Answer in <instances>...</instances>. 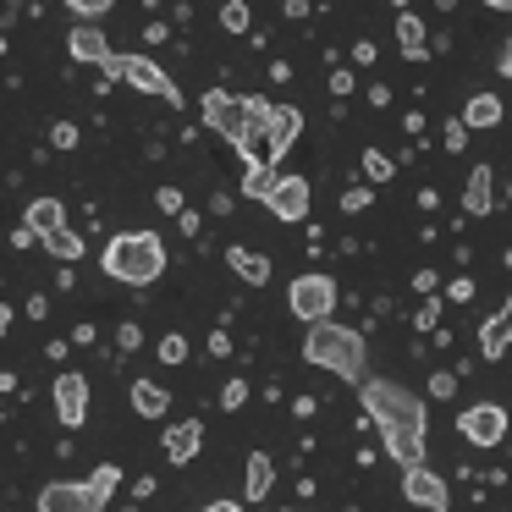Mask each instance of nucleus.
<instances>
[{
    "label": "nucleus",
    "instance_id": "1",
    "mask_svg": "<svg viewBox=\"0 0 512 512\" xmlns=\"http://www.w3.org/2000/svg\"><path fill=\"white\" fill-rule=\"evenodd\" d=\"M358 397H364V419L380 430V446H386L391 463L397 468L424 463V424H430V413H424L419 391H408L402 380L369 375L364 386H358Z\"/></svg>",
    "mask_w": 512,
    "mask_h": 512
},
{
    "label": "nucleus",
    "instance_id": "2",
    "mask_svg": "<svg viewBox=\"0 0 512 512\" xmlns=\"http://www.w3.org/2000/svg\"><path fill=\"white\" fill-rule=\"evenodd\" d=\"M303 358L331 369V375H342V380H353V386L369 380V347L353 325H336V320L309 325V331H303Z\"/></svg>",
    "mask_w": 512,
    "mask_h": 512
},
{
    "label": "nucleus",
    "instance_id": "3",
    "mask_svg": "<svg viewBox=\"0 0 512 512\" xmlns=\"http://www.w3.org/2000/svg\"><path fill=\"white\" fill-rule=\"evenodd\" d=\"M100 270L122 287H149L166 276V243L160 232H116L100 254Z\"/></svg>",
    "mask_w": 512,
    "mask_h": 512
},
{
    "label": "nucleus",
    "instance_id": "4",
    "mask_svg": "<svg viewBox=\"0 0 512 512\" xmlns=\"http://www.w3.org/2000/svg\"><path fill=\"white\" fill-rule=\"evenodd\" d=\"M122 485V468L116 463H100L89 479H50L39 490V512H105Z\"/></svg>",
    "mask_w": 512,
    "mask_h": 512
},
{
    "label": "nucleus",
    "instance_id": "5",
    "mask_svg": "<svg viewBox=\"0 0 512 512\" xmlns=\"http://www.w3.org/2000/svg\"><path fill=\"white\" fill-rule=\"evenodd\" d=\"M336 298H342V292H336V281L320 276V270H309V276H298V281L287 287V309L298 314L303 325L331 320V314H336Z\"/></svg>",
    "mask_w": 512,
    "mask_h": 512
},
{
    "label": "nucleus",
    "instance_id": "6",
    "mask_svg": "<svg viewBox=\"0 0 512 512\" xmlns=\"http://www.w3.org/2000/svg\"><path fill=\"white\" fill-rule=\"evenodd\" d=\"M105 78H122V83H133L138 94H155V100H166V105H182V89L166 78V67L149 61V56H116L111 67H105Z\"/></svg>",
    "mask_w": 512,
    "mask_h": 512
},
{
    "label": "nucleus",
    "instance_id": "7",
    "mask_svg": "<svg viewBox=\"0 0 512 512\" xmlns=\"http://www.w3.org/2000/svg\"><path fill=\"white\" fill-rule=\"evenodd\" d=\"M507 430H512V419H507L501 402H474V408L457 413V435H463L468 446H479V452L501 446V441H507Z\"/></svg>",
    "mask_w": 512,
    "mask_h": 512
},
{
    "label": "nucleus",
    "instance_id": "8",
    "mask_svg": "<svg viewBox=\"0 0 512 512\" xmlns=\"http://www.w3.org/2000/svg\"><path fill=\"white\" fill-rule=\"evenodd\" d=\"M204 127H210L215 138H226V144H243V133H248V100H237V94H226V89H210L204 94Z\"/></svg>",
    "mask_w": 512,
    "mask_h": 512
},
{
    "label": "nucleus",
    "instance_id": "9",
    "mask_svg": "<svg viewBox=\"0 0 512 512\" xmlns=\"http://www.w3.org/2000/svg\"><path fill=\"white\" fill-rule=\"evenodd\" d=\"M402 496H408V507H419V512H446L452 507V490H446V479L435 474L430 463L402 468Z\"/></svg>",
    "mask_w": 512,
    "mask_h": 512
},
{
    "label": "nucleus",
    "instance_id": "10",
    "mask_svg": "<svg viewBox=\"0 0 512 512\" xmlns=\"http://www.w3.org/2000/svg\"><path fill=\"white\" fill-rule=\"evenodd\" d=\"M50 391H56V419H61V430H78V424L89 419V380H83L78 369H61Z\"/></svg>",
    "mask_w": 512,
    "mask_h": 512
},
{
    "label": "nucleus",
    "instance_id": "11",
    "mask_svg": "<svg viewBox=\"0 0 512 512\" xmlns=\"http://www.w3.org/2000/svg\"><path fill=\"white\" fill-rule=\"evenodd\" d=\"M309 199H314L309 177H298V171H287V177H276V188H270L265 210L276 215V221H303V215H309Z\"/></svg>",
    "mask_w": 512,
    "mask_h": 512
},
{
    "label": "nucleus",
    "instance_id": "12",
    "mask_svg": "<svg viewBox=\"0 0 512 512\" xmlns=\"http://www.w3.org/2000/svg\"><path fill=\"white\" fill-rule=\"evenodd\" d=\"M67 50H72V61H89V67H100V72L116 61V50H111V39L100 34V23H78L67 34Z\"/></svg>",
    "mask_w": 512,
    "mask_h": 512
},
{
    "label": "nucleus",
    "instance_id": "13",
    "mask_svg": "<svg viewBox=\"0 0 512 512\" xmlns=\"http://www.w3.org/2000/svg\"><path fill=\"white\" fill-rule=\"evenodd\" d=\"M463 210L468 215H490V210H496V166H474V171H468Z\"/></svg>",
    "mask_w": 512,
    "mask_h": 512
},
{
    "label": "nucleus",
    "instance_id": "14",
    "mask_svg": "<svg viewBox=\"0 0 512 512\" xmlns=\"http://www.w3.org/2000/svg\"><path fill=\"white\" fill-rule=\"evenodd\" d=\"M507 347H512V298L501 303L485 325H479V353H485V358H501Z\"/></svg>",
    "mask_w": 512,
    "mask_h": 512
},
{
    "label": "nucleus",
    "instance_id": "15",
    "mask_svg": "<svg viewBox=\"0 0 512 512\" xmlns=\"http://www.w3.org/2000/svg\"><path fill=\"white\" fill-rule=\"evenodd\" d=\"M397 50H402L408 61L435 56V45H430V34H424V17H419V12H397Z\"/></svg>",
    "mask_w": 512,
    "mask_h": 512
},
{
    "label": "nucleus",
    "instance_id": "16",
    "mask_svg": "<svg viewBox=\"0 0 512 512\" xmlns=\"http://www.w3.org/2000/svg\"><path fill=\"white\" fill-rule=\"evenodd\" d=\"M199 446H204V424L199 419H188V424H171L166 430V457L171 463H193V457H199Z\"/></svg>",
    "mask_w": 512,
    "mask_h": 512
},
{
    "label": "nucleus",
    "instance_id": "17",
    "mask_svg": "<svg viewBox=\"0 0 512 512\" xmlns=\"http://www.w3.org/2000/svg\"><path fill=\"white\" fill-rule=\"evenodd\" d=\"M226 265H232V276L248 281V287H265V281H270V259L254 254V248H243V243L226 248Z\"/></svg>",
    "mask_w": 512,
    "mask_h": 512
},
{
    "label": "nucleus",
    "instance_id": "18",
    "mask_svg": "<svg viewBox=\"0 0 512 512\" xmlns=\"http://www.w3.org/2000/svg\"><path fill=\"white\" fill-rule=\"evenodd\" d=\"M23 221L34 226L39 243H45L50 232H61V226H67V204H61V199H34V204L23 210Z\"/></svg>",
    "mask_w": 512,
    "mask_h": 512
},
{
    "label": "nucleus",
    "instance_id": "19",
    "mask_svg": "<svg viewBox=\"0 0 512 512\" xmlns=\"http://www.w3.org/2000/svg\"><path fill=\"white\" fill-rule=\"evenodd\" d=\"M298 127H303V111H298V105H276V138H270V166H281V155L292 149Z\"/></svg>",
    "mask_w": 512,
    "mask_h": 512
},
{
    "label": "nucleus",
    "instance_id": "20",
    "mask_svg": "<svg viewBox=\"0 0 512 512\" xmlns=\"http://www.w3.org/2000/svg\"><path fill=\"white\" fill-rule=\"evenodd\" d=\"M171 408V391L160 386V380H133V413H144V419H166Z\"/></svg>",
    "mask_w": 512,
    "mask_h": 512
},
{
    "label": "nucleus",
    "instance_id": "21",
    "mask_svg": "<svg viewBox=\"0 0 512 512\" xmlns=\"http://www.w3.org/2000/svg\"><path fill=\"white\" fill-rule=\"evenodd\" d=\"M270 485H276V463H270V452H248V479H243V496L248 501H265Z\"/></svg>",
    "mask_w": 512,
    "mask_h": 512
},
{
    "label": "nucleus",
    "instance_id": "22",
    "mask_svg": "<svg viewBox=\"0 0 512 512\" xmlns=\"http://www.w3.org/2000/svg\"><path fill=\"white\" fill-rule=\"evenodd\" d=\"M463 122H468V133H485V127H496V122H501V100H496V94H474V100L463 105Z\"/></svg>",
    "mask_w": 512,
    "mask_h": 512
},
{
    "label": "nucleus",
    "instance_id": "23",
    "mask_svg": "<svg viewBox=\"0 0 512 512\" xmlns=\"http://www.w3.org/2000/svg\"><path fill=\"white\" fill-rule=\"evenodd\" d=\"M45 254L50 259H67V265H72V259H83V237L72 232V226H61V232L45 237Z\"/></svg>",
    "mask_w": 512,
    "mask_h": 512
},
{
    "label": "nucleus",
    "instance_id": "24",
    "mask_svg": "<svg viewBox=\"0 0 512 512\" xmlns=\"http://www.w3.org/2000/svg\"><path fill=\"white\" fill-rule=\"evenodd\" d=\"M221 28H226L232 39L254 34V12H248V0H226V6H221Z\"/></svg>",
    "mask_w": 512,
    "mask_h": 512
},
{
    "label": "nucleus",
    "instance_id": "25",
    "mask_svg": "<svg viewBox=\"0 0 512 512\" xmlns=\"http://www.w3.org/2000/svg\"><path fill=\"white\" fill-rule=\"evenodd\" d=\"M270 188H276V166H243V193H248V199L265 204Z\"/></svg>",
    "mask_w": 512,
    "mask_h": 512
},
{
    "label": "nucleus",
    "instance_id": "26",
    "mask_svg": "<svg viewBox=\"0 0 512 512\" xmlns=\"http://www.w3.org/2000/svg\"><path fill=\"white\" fill-rule=\"evenodd\" d=\"M391 177H397V166H391L380 149H364V182L369 188H380V182H391Z\"/></svg>",
    "mask_w": 512,
    "mask_h": 512
},
{
    "label": "nucleus",
    "instance_id": "27",
    "mask_svg": "<svg viewBox=\"0 0 512 512\" xmlns=\"http://www.w3.org/2000/svg\"><path fill=\"white\" fill-rule=\"evenodd\" d=\"M155 353H160V364H182V358H188V336H177V331H171V336H160V347H155Z\"/></svg>",
    "mask_w": 512,
    "mask_h": 512
},
{
    "label": "nucleus",
    "instance_id": "28",
    "mask_svg": "<svg viewBox=\"0 0 512 512\" xmlns=\"http://www.w3.org/2000/svg\"><path fill=\"white\" fill-rule=\"evenodd\" d=\"M215 402H221V408L226 413H237V408H243V402H248V380H226V386H221V397H215Z\"/></svg>",
    "mask_w": 512,
    "mask_h": 512
},
{
    "label": "nucleus",
    "instance_id": "29",
    "mask_svg": "<svg viewBox=\"0 0 512 512\" xmlns=\"http://www.w3.org/2000/svg\"><path fill=\"white\" fill-rule=\"evenodd\" d=\"M413 331H424V336L441 331V303H419V309H413Z\"/></svg>",
    "mask_w": 512,
    "mask_h": 512
},
{
    "label": "nucleus",
    "instance_id": "30",
    "mask_svg": "<svg viewBox=\"0 0 512 512\" xmlns=\"http://www.w3.org/2000/svg\"><path fill=\"white\" fill-rule=\"evenodd\" d=\"M369 199H375V188H369V182H364V188H347V193H342V210H347V215H364Z\"/></svg>",
    "mask_w": 512,
    "mask_h": 512
},
{
    "label": "nucleus",
    "instance_id": "31",
    "mask_svg": "<svg viewBox=\"0 0 512 512\" xmlns=\"http://www.w3.org/2000/svg\"><path fill=\"white\" fill-rule=\"evenodd\" d=\"M67 6L83 17V23H94V17H105V12H111L116 0H67Z\"/></svg>",
    "mask_w": 512,
    "mask_h": 512
},
{
    "label": "nucleus",
    "instance_id": "32",
    "mask_svg": "<svg viewBox=\"0 0 512 512\" xmlns=\"http://www.w3.org/2000/svg\"><path fill=\"white\" fill-rule=\"evenodd\" d=\"M138 342H144V331H138V320H122V325H116V347H122V353H133Z\"/></svg>",
    "mask_w": 512,
    "mask_h": 512
},
{
    "label": "nucleus",
    "instance_id": "33",
    "mask_svg": "<svg viewBox=\"0 0 512 512\" xmlns=\"http://www.w3.org/2000/svg\"><path fill=\"white\" fill-rule=\"evenodd\" d=\"M78 127H72V122H56V127H50V144H56V149H78Z\"/></svg>",
    "mask_w": 512,
    "mask_h": 512
},
{
    "label": "nucleus",
    "instance_id": "34",
    "mask_svg": "<svg viewBox=\"0 0 512 512\" xmlns=\"http://www.w3.org/2000/svg\"><path fill=\"white\" fill-rule=\"evenodd\" d=\"M452 391H457V375H446V369H435V375H430V397L452 402Z\"/></svg>",
    "mask_w": 512,
    "mask_h": 512
},
{
    "label": "nucleus",
    "instance_id": "35",
    "mask_svg": "<svg viewBox=\"0 0 512 512\" xmlns=\"http://www.w3.org/2000/svg\"><path fill=\"white\" fill-rule=\"evenodd\" d=\"M353 89H358V78H353L347 67H336V72H331V94H336V100H347Z\"/></svg>",
    "mask_w": 512,
    "mask_h": 512
},
{
    "label": "nucleus",
    "instance_id": "36",
    "mask_svg": "<svg viewBox=\"0 0 512 512\" xmlns=\"http://www.w3.org/2000/svg\"><path fill=\"white\" fill-rule=\"evenodd\" d=\"M446 149H452V155H457V149H468V122H463V116L446 122Z\"/></svg>",
    "mask_w": 512,
    "mask_h": 512
},
{
    "label": "nucleus",
    "instance_id": "37",
    "mask_svg": "<svg viewBox=\"0 0 512 512\" xmlns=\"http://www.w3.org/2000/svg\"><path fill=\"white\" fill-rule=\"evenodd\" d=\"M155 204H160L166 215H182V210H188V199H182L177 188H160V193H155Z\"/></svg>",
    "mask_w": 512,
    "mask_h": 512
},
{
    "label": "nucleus",
    "instance_id": "38",
    "mask_svg": "<svg viewBox=\"0 0 512 512\" xmlns=\"http://www.w3.org/2000/svg\"><path fill=\"white\" fill-rule=\"evenodd\" d=\"M28 243H39V232H34V226H12V248H28Z\"/></svg>",
    "mask_w": 512,
    "mask_h": 512
},
{
    "label": "nucleus",
    "instance_id": "39",
    "mask_svg": "<svg viewBox=\"0 0 512 512\" xmlns=\"http://www.w3.org/2000/svg\"><path fill=\"white\" fill-rule=\"evenodd\" d=\"M496 72H501V78H507V83H512V39H507V45H501V50H496Z\"/></svg>",
    "mask_w": 512,
    "mask_h": 512
},
{
    "label": "nucleus",
    "instance_id": "40",
    "mask_svg": "<svg viewBox=\"0 0 512 512\" xmlns=\"http://www.w3.org/2000/svg\"><path fill=\"white\" fill-rule=\"evenodd\" d=\"M353 61H358V67H375V45H369V39H358V45H353Z\"/></svg>",
    "mask_w": 512,
    "mask_h": 512
},
{
    "label": "nucleus",
    "instance_id": "41",
    "mask_svg": "<svg viewBox=\"0 0 512 512\" xmlns=\"http://www.w3.org/2000/svg\"><path fill=\"white\" fill-rule=\"evenodd\" d=\"M281 12H287L292 23H303V17H309V0H281Z\"/></svg>",
    "mask_w": 512,
    "mask_h": 512
},
{
    "label": "nucleus",
    "instance_id": "42",
    "mask_svg": "<svg viewBox=\"0 0 512 512\" xmlns=\"http://www.w3.org/2000/svg\"><path fill=\"white\" fill-rule=\"evenodd\" d=\"M468 298H474V281L457 276V281H452V303H468Z\"/></svg>",
    "mask_w": 512,
    "mask_h": 512
},
{
    "label": "nucleus",
    "instance_id": "43",
    "mask_svg": "<svg viewBox=\"0 0 512 512\" xmlns=\"http://www.w3.org/2000/svg\"><path fill=\"white\" fill-rule=\"evenodd\" d=\"M210 353H215V358H226V353H232V336L215 331V336H210Z\"/></svg>",
    "mask_w": 512,
    "mask_h": 512
},
{
    "label": "nucleus",
    "instance_id": "44",
    "mask_svg": "<svg viewBox=\"0 0 512 512\" xmlns=\"http://www.w3.org/2000/svg\"><path fill=\"white\" fill-rule=\"evenodd\" d=\"M166 39H171V34H166V23H149V34H144V45H166Z\"/></svg>",
    "mask_w": 512,
    "mask_h": 512
},
{
    "label": "nucleus",
    "instance_id": "45",
    "mask_svg": "<svg viewBox=\"0 0 512 512\" xmlns=\"http://www.w3.org/2000/svg\"><path fill=\"white\" fill-rule=\"evenodd\" d=\"M369 105H391V89H386V83H369Z\"/></svg>",
    "mask_w": 512,
    "mask_h": 512
},
{
    "label": "nucleus",
    "instance_id": "46",
    "mask_svg": "<svg viewBox=\"0 0 512 512\" xmlns=\"http://www.w3.org/2000/svg\"><path fill=\"white\" fill-rule=\"evenodd\" d=\"M177 226H182L188 237H199V215H193V210H182V215H177Z\"/></svg>",
    "mask_w": 512,
    "mask_h": 512
},
{
    "label": "nucleus",
    "instance_id": "47",
    "mask_svg": "<svg viewBox=\"0 0 512 512\" xmlns=\"http://www.w3.org/2000/svg\"><path fill=\"white\" fill-rule=\"evenodd\" d=\"M204 512H243V507H237V501H210Z\"/></svg>",
    "mask_w": 512,
    "mask_h": 512
},
{
    "label": "nucleus",
    "instance_id": "48",
    "mask_svg": "<svg viewBox=\"0 0 512 512\" xmlns=\"http://www.w3.org/2000/svg\"><path fill=\"white\" fill-rule=\"evenodd\" d=\"M490 12H512V0H485Z\"/></svg>",
    "mask_w": 512,
    "mask_h": 512
},
{
    "label": "nucleus",
    "instance_id": "49",
    "mask_svg": "<svg viewBox=\"0 0 512 512\" xmlns=\"http://www.w3.org/2000/svg\"><path fill=\"white\" fill-rule=\"evenodd\" d=\"M391 6H397V12H413V0H391Z\"/></svg>",
    "mask_w": 512,
    "mask_h": 512
},
{
    "label": "nucleus",
    "instance_id": "50",
    "mask_svg": "<svg viewBox=\"0 0 512 512\" xmlns=\"http://www.w3.org/2000/svg\"><path fill=\"white\" fill-rule=\"evenodd\" d=\"M501 265H507V270H512V248H507V259H501Z\"/></svg>",
    "mask_w": 512,
    "mask_h": 512
},
{
    "label": "nucleus",
    "instance_id": "51",
    "mask_svg": "<svg viewBox=\"0 0 512 512\" xmlns=\"http://www.w3.org/2000/svg\"><path fill=\"white\" fill-rule=\"evenodd\" d=\"M287 512H314V507H287Z\"/></svg>",
    "mask_w": 512,
    "mask_h": 512
},
{
    "label": "nucleus",
    "instance_id": "52",
    "mask_svg": "<svg viewBox=\"0 0 512 512\" xmlns=\"http://www.w3.org/2000/svg\"><path fill=\"white\" fill-rule=\"evenodd\" d=\"M507 204H512V182H507Z\"/></svg>",
    "mask_w": 512,
    "mask_h": 512
}]
</instances>
